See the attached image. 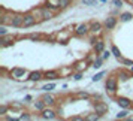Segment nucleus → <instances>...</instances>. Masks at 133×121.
<instances>
[{
    "label": "nucleus",
    "mask_w": 133,
    "mask_h": 121,
    "mask_svg": "<svg viewBox=\"0 0 133 121\" xmlns=\"http://www.w3.org/2000/svg\"><path fill=\"white\" fill-rule=\"evenodd\" d=\"M118 75H117V72L111 73L108 78H106V81H105V88H106V91H108L111 96H115L117 94V90H118Z\"/></svg>",
    "instance_id": "f257e3e1"
},
{
    "label": "nucleus",
    "mask_w": 133,
    "mask_h": 121,
    "mask_svg": "<svg viewBox=\"0 0 133 121\" xmlns=\"http://www.w3.org/2000/svg\"><path fill=\"white\" fill-rule=\"evenodd\" d=\"M29 70L25 67H12L9 70V79H14V81H21V79H27L24 76H29Z\"/></svg>",
    "instance_id": "f03ea898"
},
{
    "label": "nucleus",
    "mask_w": 133,
    "mask_h": 121,
    "mask_svg": "<svg viewBox=\"0 0 133 121\" xmlns=\"http://www.w3.org/2000/svg\"><path fill=\"white\" fill-rule=\"evenodd\" d=\"M43 19L41 17H36L35 14L31 12H27L24 14V23H23V29H29V27H33V25L39 24V23H42Z\"/></svg>",
    "instance_id": "7ed1b4c3"
},
{
    "label": "nucleus",
    "mask_w": 133,
    "mask_h": 121,
    "mask_svg": "<svg viewBox=\"0 0 133 121\" xmlns=\"http://www.w3.org/2000/svg\"><path fill=\"white\" fill-rule=\"evenodd\" d=\"M73 35L76 37H84L90 35V23H82V24L75 25V30H73Z\"/></svg>",
    "instance_id": "20e7f679"
},
{
    "label": "nucleus",
    "mask_w": 133,
    "mask_h": 121,
    "mask_svg": "<svg viewBox=\"0 0 133 121\" xmlns=\"http://www.w3.org/2000/svg\"><path fill=\"white\" fill-rule=\"evenodd\" d=\"M91 105H93V109L96 111L97 114H100L102 117L108 114L109 106H108V103H106V102H102V100H94V99H93Z\"/></svg>",
    "instance_id": "39448f33"
},
{
    "label": "nucleus",
    "mask_w": 133,
    "mask_h": 121,
    "mask_svg": "<svg viewBox=\"0 0 133 121\" xmlns=\"http://www.w3.org/2000/svg\"><path fill=\"white\" fill-rule=\"evenodd\" d=\"M73 31L70 30V29H67V30H63V31H58V33H55V41L58 43H61V45H67V42H69V39H70V36H72Z\"/></svg>",
    "instance_id": "423d86ee"
},
{
    "label": "nucleus",
    "mask_w": 133,
    "mask_h": 121,
    "mask_svg": "<svg viewBox=\"0 0 133 121\" xmlns=\"http://www.w3.org/2000/svg\"><path fill=\"white\" fill-rule=\"evenodd\" d=\"M58 117V112L54 109V106H46V108L41 111V118L43 120H55Z\"/></svg>",
    "instance_id": "0eeeda50"
},
{
    "label": "nucleus",
    "mask_w": 133,
    "mask_h": 121,
    "mask_svg": "<svg viewBox=\"0 0 133 121\" xmlns=\"http://www.w3.org/2000/svg\"><path fill=\"white\" fill-rule=\"evenodd\" d=\"M115 102H117V105H118L121 109H132L133 108V102L129 99V97L117 96L115 97Z\"/></svg>",
    "instance_id": "6e6552de"
},
{
    "label": "nucleus",
    "mask_w": 133,
    "mask_h": 121,
    "mask_svg": "<svg viewBox=\"0 0 133 121\" xmlns=\"http://www.w3.org/2000/svg\"><path fill=\"white\" fill-rule=\"evenodd\" d=\"M17 41V35H5V36H0V46L2 48H6V46H12Z\"/></svg>",
    "instance_id": "1a4fd4ad"
},
{
    "label": "nucleus",
    "mask_w": 133,
    "mask_h": 121,
    "mask_svg": "<svg viewBox=\"0 0 133 121\" xmlns=\"http://www.w3.org/2000/svg\"><path fill=\"white\" fill-rule=\"evenodd\" d=\"M23 23H24V14H14L9 21V25L18 29V27H23Z\"/></svg>",
    "instance_id": "9d476101"
},
{
    "label": "nucleus",
    "mask_w": 133,
    "mask_h": 121,
    "mask_svg": "<svg viewBox=\"0 0 133 121\" xmlns=\"http://www.w3.org/2000/svg\"><path fill=\"white\" fill-rule=\"evenodd\" d=\"M54 15H55V12H52L49 8H46V6L39 8V17H41L43 21H49L51 18H54Z\"/></svg>",
    "instance_id": "9b49d317"
},
{
    "label": "nucleus",
    "mask_w": 133,
    "mask_h": 121,
    "mask_svg": "<svg viewBox=\"0 0 133 121\" xmlns=\"http://www.w3.org/2000/svg\"><path fill=\"white\" fill-rule=\"evenodd\" d=\"M41 99L46 103V106H55L57 105V97L54 94H51V91H45Z\"/></svg>",
    "instance_id": "f8f14e48"
},
{
    "label": "nucleus",
    "mask_w": 133,
    "mask_h": 121,
    "mask_svg": "<svg viewBox=\"0 0 133 121\" xmlns=\"http://www.w3.org/2000/svg\"><path fill=\"white\" fill-rule=\"evenodd\" d=\"M117 75H118V79H120L121 82H127L130 78H133V73L130 70H124V69H118V70H115Z\"/></svg>",
    "instance_id": "ddd939ff"
},
{
    "label": "nucleus",
    "mask_w": 133,
    "mask_h": 121,
    "mask_svg": "<svg viewBox=\"0 0 133 121\" xmlns=\"http://www.w3.org/2000/svg\"><path fill=\"white\" fill-rule=\"evenodd\" d=\"M103 29H105V25L100 24L99 21H91L90 23V35H100Z\"/></svg>",
    "instance_id": "4468645a"
},
{
    "label": "nucleus",
    "mask_w": 133,
    "mask_h": 121,
    "mask_svg": "<svg viewBox=\"0 0 133 121\" xmlns=\"http://www.w3.org/2000/svg\"><path fill=\"white\" fill-rule=\"evenodd\" d=\"M117 24H118V18L114 17V15L108 17V18L105 19V23H103V25H105V29H106V30H114Z\"/></svg>",
    "instance_id": "2eb2a0df"
},
{
    "label": "nucleus",
    "mask_w": 133,
    "mask_h": 121,
    "mask_svg": "<svg viewBox=\"0 0 133 121\" xmlns=\"http://www.w3.org/2000/svg\"><path fill=\"white\" fill-rule=\"evenodd\" d=\"M61 78V75L58 70H45L43 72V79L45 81H55V79Z\"/></svg>",
    "instance_id": "dca6fc26"
},
{
    "label": "nucleus",
    "mask_w": 133,
    "mask_h": 121,
    "mask_svg": "<svg viewBox=\"0 0 133 121\" xmlns=\"http://www.w3.org/2000/svg\"><path fill=\"white\" fill-rule=\"evenodd\" d=\"M27 79H29V81H31V82H37V81H42V79H43V72H42V70H33V72L29 73Z\"/></svg>",
    "instance_id": "f3484780"
},
{
    "label": "nucleus",
    "mask_w": 133,
    "mask_h": 121,
    "mask_svg": "<svg viewBox=\"0 0 133 121\" xmlns=\"http://www.w3.org/2000/svg\"><path fill=\"white\" fill-rule=\"evenodd\" d=\"M105 49H106V43H105L103 39H99V41L96 42V45L93 46V51H94V54L96 55H100Z\"/></svg>",
    "instance_id": "a211bd4d"
},
{
    "label": "nucleus",
    "mask_w": 133,
    "mask_h": 121,
    "mask_svg": "<svg viewBox=\"0 0 133 121\" xmlns=\"http://www.w3.org/2000/svg\"><path fill=\"white\" fill-rule=\"evenodd\" d=\"M88 64H90L88 60H79L76 63H73V69H75V72H84L85 69L88 67Z\"/></svg>",
    "instance_id": "6ab92c4d"
},
{
    "label": "nucleus",
    "mask_w": 133,
    "mask_h": 121,
    "mask_svg": "<svg viewBox=\"0 0 133 121\" xmlns=\"http://www.w3.org/2000/svg\"><path fill=\"white\" fill-rule=\"evenodd\" d=\"M72 99H78V100H82V99H84V100H90L91 94H88L87 91H78L76 94H73L72 96Z\"/></svg>",
    "instance_id": "aec40b11"
},
{
    "label": "nucleus",
    "mask_w": 133,
    "mask_h": 121,
    "mask_svg": "<svg viewBox=\"0 0 133 121\" xmlns=\"http://www.w3.org/2000/svg\"><path fill=\"white\" fill-rule=\"evenodd\" d=\"M103 61H105V58H103L102 55H96L94 61L91 63V67H93V69H100V67L103 66Z\"/></svg>",
    "instance_id": "412c9836"
},
{
    "label": "nucleus",
    "mask_w": 133,
    "mask_h": 121,
    "mask_svg": "<svg viewBox=\"0 0 133 121\" xmlns=\"http://www.w3.org/2000/svg\"><path fill=\"white\" fill-rule=\"evenodd\" d=\"M58 72H60L61 78H67L69 75H73V72H75V69H73V66H70V67H63V69H60Z\"/></svg>",
    "instance_id": "4be33fe9"
},
{
    "label": "nucleus",
    "mask_w": 133,
    "mask_h": 121,
    "mask_svg": "<svg viewBox=\"0 0 133 121\" xmlns=\"http://www.w3.org/2000/svg\"><path fill=\"white\" fill-rule=\"evenodd\" d=\"M29 39H30L31 42H41V41L45 39V35H42V33H30Z\"/></svg>",
    "instance_id": "5701e85b"
},
{
    "label": "nucleus",
    "mask_w": 133,
    "mask_h": 121,
    "mask_svg": "<svg viewBox=\"0 0 133 121\" xmlns=\"http://www.w3.org/2000/svg\"><path fill=\"white\" fill-rule=\"evenodd\" d=\"M33 108L41 112V111H43V109L46 108V103L43 102L42 99H39V100H35V102H33Z\"/></svg>",
    "instance_id": "b1692460"
},
{
    "label": "nucleus",
    "mask_w": 133,
    "mask_h": 121,
    "mask_svg": "<svg viewBox=\"0 0 133 121\" xmlns=\"http://www.w3.org/2000/svg\"><path fill=\"white\" fill-rule=\"evenodd\" d=\"M100 118H102V115L97 114L96 111H94V112H90V114L85 115V120H87V121H97V120H100Z\"/></svg>",
    "instance_id": "393cba45"
},
{
    "label": "nucleus",
    "mask_w": 133,
    "mask_h": 121,
    "mask_svg": "<svg viewBox=\"0 0 133 121\" xmlns=\"http://www.w3.org/2000/svg\"><path fill=\"white\" fill-rule=\"evenodd\" d=\"M129 114H130V109H123V111H120L118 114H117V120H126L127 117H129Z\"/></svg>",
    "instance_id": "a878e982"
},
{
    "label": "nucleus",
    "mask_w": 133,
    "mask_h": 121,
    "mask_svg": "<svg viewBox=\"0 0 133 121\" xmlns=\"http://www.w3.org/2000/svg\"><path fill=\"white\" fill-rule=\"evenodd\" d=\"M132 18H133V15L130 12H123L120 15V21L121 23H127V21H130Z\"/></svg>",
    "instance_id": "bb28decb"
},
{
    "label": "nucleus",
    "mask_w": 133,
    "mask_h": 121,
    "mask_svg": "<svg viewBox=\"0 0 133 121\" xmlns=\"http://www.w3.org/2000/svg\"><path fill=\"white\" fill-rule=\"evenodd\" d=\"M117 60L120 61L123 66H127V67H132V66H133V60H130V58H124V57H120V58H117Z\"/></svg>",
    "instance_id": "cd10ccee"
},
{
    "label": "nucleus",
    "mask_w": 133,
    "mask_h": 121,
    "mask_svg": "<svg viewBox=\"0 0 133 121\" xmlns=\"http://www.w3.org/2000/svg\"><path fill=\"white\" fill-rule=\"evenodd\" d=\"M111 51H112V55H114L115 58H120V57H123V55H121L120 48H118L117 45H111Z\"/></svg>",
    "instance_id": "c85d7f7f"
},
{
    "label": "nucleus",
    "mask_w": 133,
    "mask_h": 121,
    "mask_svg": "<svg viewBox=\"0 0 133 121\" xmlns=\"http://www.w3.org/2000/svg\"><path fill=\"white\" fill-rule=\"evenodd\" d=\"M105 76H106V72H105V70H102V72L96 73V75H94L91 79H93V82H99V81H100L102 78H105Z\"/></svg>",
    "instance_id": "c756f323"
},
{
    "label": "nucleus",
    "mask_w": 133,
    "mask_h": 121,
    "mask_svg": "<svg viewBox=\"0 0 133 121\" xmlns=\"http://www.w3.org/2000/svg\"><path fill=\"white\" fill-rule=\"evenodd\" d=\"M73 0H58V5H60L61 9H67V8L72 5Z\"/></svg>",
    "instance_id": "7c9ffc66"
},
{
    "label": "nucleus",
    "mask_w": 133,
    "mask_h": 121,
    "mask_svg": "<svg viewBox=\"0 0 133 121\" xmlns=\"http://www.w3.org/2000/svg\"><path fill=\"white\" fill-rule=\"evenodd\" d=\"M55 88V84L54 82H52V81H51V82H48V84H45L42 87V88H41V90H43V91H52Z\"/></svg>",
    "instance_id": "2f4dec72"
},
{
    "label": "nucleus",
    "mask_w": 133,
    "mask_h": 121,
    "mask_svg": "<svg viewBox=\"0 0 133 121\" xmlns=\"http://www.w3.org/2000/svg\"><path fill=\"white\" fill-rule=\"evenodd\" d=\"M11 109V106L9 105H2L0 106V117H5V115L8 114V111Z\"/></svg>",
    "instance_id": "473e14b6"
},
{
    "label": "nucleus",
    "mask_w": 133,
    "mask_h": 121,
    "mask_svg": "<svg viewBox=\"0 0 133 121\" xmlns=\"http://www.w3.org/2000/svg\"><path fill=\"white\" fill-rule=\"evenodd\" d=\"M18 120H19V121H23V120H31L30 112H27V111H25V112H23V114L18 117Z\"/></svg>",
    "instance_id": "72a5a7b5"
},
{
    "label": "nucleus",
    "mask_w": 133,
    "mask_h": 121,
    "mask_svg": "<svg viewBox=\"0 0 133 121\" xmlns=\"http://www.w3.org/2000/svg\"><path fill=\"white\" fill-rule=\"evenodd\" d=\"M9 106H11V109L21 111V109H23V103H15V102H12V103H9Z\"/></svg>",
    "instance_id": "f704fd0d"
},
{
    "label": "nucleus",
    "mask_w": 133,
    "mask_h": 121,
    "mask_svg": "<svg viewBox=\"0 0 133 121\" xmlns=\"http://www.w3.org/2000/svg\"><path fill=\"white\" fill-rule=\"evenodd\" d=\"M84 3V6H97V2L96 0H81Z\"/></svg>",
    "instance_id": "c9c22d12"
},
{
    "label": "nucleus",
    "mask_w": 133,
    "mask_h": 121,
    "mask_svg": "<svg viewBox=\"0 0 133 121\" xmlns=\"http://www.w3.org/2000/svg\"><path fill=\"white\" fill-rule=\"evenodd\" d=\"M82 76H84V72H73V75H72V78L75 81H81Z\"/></svg>",
    "instance_id": "e433bc0d"
},
{
    "label": "nucleus",
    "mask_w": 133,
    "mask_h": 121,
    "mask_svg": "<svg viewBox=\"0 0 133 121\" xmlns=\"http://www.w3.org/2000/svg\"><path fill=\"white\" fill-rule=\"evenodd\" d=\"M69 120L70 121H82V120H85V115H73Z\"/></svg>",
    "instance_id": "4c0bfd02"
},
{
    "label": "nucleus",
    "mask_w": 133,
    "mask_h": 121,
    "mask_svg": "<svg viewBox=\"0 0 133 121\" xmlns=\"http://www.w3.org/2000/svg\"><path fill=\"white\" fill-rule=\"evenodd\" d=\"M111 54H112V51H108V49H105V51H103V52H102L100 55H102L105 60H108L109 57H111Z\"/></svg>",
    "instance_id": "58836bf2"
},
{
    "label": "nucleus",
    "mask_w": 133,
    "mask_h": 121,
    "mask_svg": "<svg viewBox=\"0 0 133 121\" xmlns=\"http://www.w3.org/2000/svg\"><path fill=\"white\" fill-rule=\"evenodd\" d=\"M5 35H8L6 24H2V25H0V36H5Z\"/></svg>",
    "instance_id": "ea45409f"
},
{
    "label": "nucleus",
    "mask_w": 133,
    "mask_h": 121,
    "mask_svg": "<svg viewBox=\"0 0 133 121\" xmlns=\"http://www.w3.org/2000/svg\"><path fill=\"white\" fill-rule=\"evenodd\" d=\"M112 3H114L117 8H121V6H123V0H114Z\"/></svg>",
    "instance_id": "a19ab883"
},
{
    "label": "nucleus",
    "mask_w": 133,
    "mask_h": 121,
    "mask_svg": "<svg viewBox=\"0 0 133 121\" xmlns=\"http://www.w3.org/2000/svg\"><path fill=\"white\" fill-rule=\"evenodd\" d=\"M91 99H94V100H100V99H102V96H100V94H93V96H91Z\"/></svg>",
    "instance_id": "79ce46f5"
},
{
    "label": "nucleus",
    "mask_w": 133,
    "mask_h": 121,
    "mask_svg": "<svg viewBox=\"0 0 133 121\" xmlns=\"http://www.w3.org/2000/svg\"><path fill=\"white\" fill-rule=\"evenodd\" d=\"M31 100H33V97H31L30 94H27V96L24 97V102H31Z\"/></svg>",
    "instance_id": "37998d69"
},
{
    "label": "nucleus",
    "mask_w": 133,
    "mask_h": 121,
    "mask_svg": "<svg viewBox=\"0 0 133 121\" xmlns=\"http://www.w3.org/2000/svg\"><path fill=\"white\" fill-rule=\"evenodd\" d=\"M100 2H102V3H106V2H108V0H100Z\"/></svg>",
    "instance_id": "c03bdc74"
},
{
    "label": "nucleus",
    "mask_w": 133,
    "mask_h": 121,
    "mask_svg": "<svg viewBox=\"0 0 133 121\" xmlns=\"http://www.w3.org/2000/svg\"><path fill=\"white\" fill-rule=\"evenodd\" d=\"M132 109H133V108H132Z\"/></svg>",
    "instance_id": "a18cd8bd"
}]
</instances>
